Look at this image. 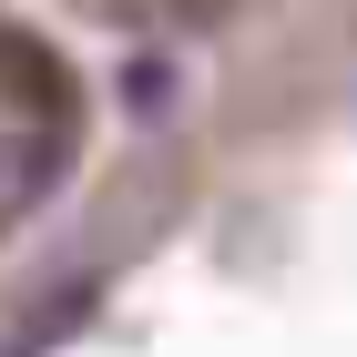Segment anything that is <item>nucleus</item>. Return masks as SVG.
Instances as JSON below:
<instances>
[{
    "label": "nucleus",
    "instance_id": "nucleus-1",
    "mask_svg": "<svg viewBox=\"0 0 357 357\" xmlns=\"http://www.w3.org/2000/svg\"><path fill=\"white\" fill-rule=\"evenodd\" d=\"M133 102H143V123H164V102H174V72H164V61H133Z\"/></svg>",
    "mask_w": 357,
    "mask_h": 357
},
{
    "label": "nucleus",
    "instance_id": "nucleus-2",
    "mask_svg": "<svg viewBox=\"0 0 357 357\" xmlns=\"http://www.w3.org/2000/svg\"><path fill=\"white\" fill-rule=\"evenodd\" d=\"M31 194V143H0V215Z\"/></svg>",
    "mask_w": 357,
    "mask_h": 357
}]
</instances>
